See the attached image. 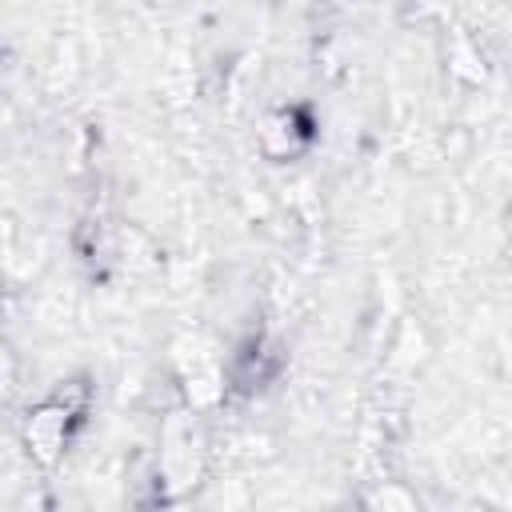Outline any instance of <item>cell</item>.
Instances as JSON below:
<instances>
[{"label": "cell", "instance_id": "cell-2", "mask_svg": "<svg viewBox=\"0 0 512 512\" xmlns=\"http://www.w3.org/2000/svg\"><path fill=\"white\" fill-rule=\"evenodd\" d=\"M176 360H180V380H184L188 404H192V408L216 404L220 392H224V376H220V368H216V356H212L200 340H184L180 352H176Z\"/></svg>", "mask_w": 512, "mask_h": 512}, {"label": "cell", "instance_id": "cell-4", "mask_svg": "<svg viewBox=\"0 0 512 512\" xmlns=\"http://www.w3.org/2000/svg\"><path fill=\"white\" fill-rule=\"evenodd\" d=\"M296 116L292 112H280V116H272L268 124H264V152H272V156H288V152H296Z\"/></svg>", "mask_w": 512, "mask_h": 512}, {"label": "cell", "instance_id": "cell-1", "mask_svg": "<svg viewBox=\"0 0 512 512\" xmlns=\"http://www.w3.org/2000/svg\"><path fill=\"white\" fill-rule=\"evenodd\" d=\"M164 480L168 488H188L200 476V432L192 424V416H172L164 428V456H160Z\"/></svg>", "mask_w": 512, "mask_h": 512}, {"label": "cell", "instance_id": "cell-3", "mask_svg": "<svg viewBox=\"0 0 512 512\" xmlns=\"http://www.w3.org/2000/svg\"><path fill=\"white\" fill-rule=\"evenodd\" d=\"M68 420H72V408H68L64 400H48V404H40V408L28 416L24 436H28V448L36 452V460L52 464V460L60 456L64 436H68Z\"/></svg>", "mask_w": 512, "mask_h": 512}]
</instances>
